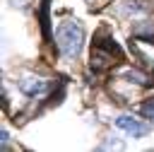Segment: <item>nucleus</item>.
<instances>
[{
    "instance_id": "obj_3",
    "label": "nucleus",
    "mask_w": 154,
    "mask_h": 152,
    "mask_svg": "<svg viewBox=\"0 0 154 152\" xmlns=\"http://www.w3.org/2000/svg\"><path fill=\"white\" fill-rule=\"evenodd\" d=\"M116 125H118L120 130H125L128 135H132V138H144V135L149 133V125H147V123H140V121L132 118V116H120V118H116Z\"/></svg>"
},
{
    "instance_id": "obj_5",
    "label": "nucleus",
    "mask_w": 154,
    "mask_h": 152,
    "mask_svg": "<svg viewBox=\"0 0 154 152\" xmlns=\"http://www.w3.org/2000/svg\"><path fill=\"white\" fill-rule=\"evenodd\" d=\"M125 77H128L130 82H137V84H147V77H144L142 72H132V70H130V72H125Z\"/></svg>"
},
{
    "instance_id": "obj_2",
    "label": "nucleus",
    "mask_w": 154,
    "mask_h": 152,
    "mask_svg": "<svg viewBox=\"0 0 154 152\" xmlns=\"http://www.w3.org/2000/svg\"><path fill=\"white\" fill-rule=\"evenodd\" d=\"M113 55H123L120 53V48H118V43L113 41V39H103V41H94V48H91V65L96 68V70H101V68H106V65H111V63H116L113 60Z\"/></svg>"
},
{
    "instance_id": "obj_4",
    "label": "nucleus",
    "mask_w": 154,
    "mask_h": 152,
    "mask_svg": "<svg viewBox=\"0 0 154 152\" xmlns=\"http://www.w3.org/2000/svg\"><path fill=\"white\" fill-rule=\"evenodd\" d=\"M19 87H22V92H26L29 97H36V94H41V92L46 89V82H41V80H31V77H24Z\"/></svg>"
},
{
    "instance_id": "obj_6",
    "label": "nucleus",
    "mask_w": 154,
    "mask_h": 152,
    "mask_svg": "<svg viewBox=\"0 0 154 152\" xmlns=\"http://www.w3.org/2000/svg\"><path fill=\"white\" fill-rule=\"evenodd\" d=\"M142 113L149 116V118H154V101H147V104L142 106Z\"/></svg>"
},
{
    "instance_id": "obj_1",
    "label": "nucleus",
    "mask_w": 154,
    "mask_h": 152,
    "mask_svg": "<svg viewBox=\"0 0 154 152\" xmlns=\"http://www.w3.org/2000/svg\"><path fill=\"white\" fill-rule=\"evenodd\" d=\"M82 41H84V31L77 22H63L58 27V46L67 58H75L82 51Z\"/></svg>"
}]
</instances>
